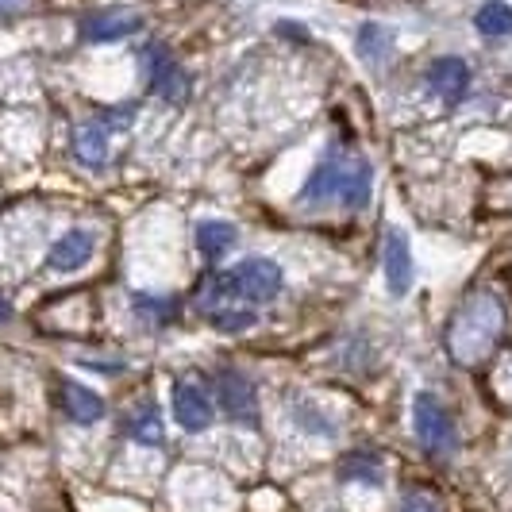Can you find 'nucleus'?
<instances>
[{
    "label": "nucleus",
    "mask_w": 512,
    "mask_h": 512,
    "mask_svg": "<svg viewBox=\"0 0 512 512\" xmlns=\"http://www.w3.org/2000/svg\"><path fill=\"white\" fill-rule=\"evenodd\" d=\"M412 428H416V443L428 455H436V459H447L455 451V443H459L451 412L443 409L439 397H432V393H416V401H412Z\"/></svg>",
    "instance_id": "20e7f679"
},
{
    "label": "nucleus",
    "mask_w": 512,
    "mask_h": 512,
    "mask_svg": "<svg viewBox=\"0 0 512 512\" xmlns=\"http://www.w3.org/2000/svg\"><path fill=\"white\" fill-rule=\"evenodd\" d=\"M135 312H139V316H147V320H154V324H170V320L178 316V301L139 293V297H135Z\"/></svg>",
    "instance_id": "aec40b11"
},
{
    "label": "nucleus",
    "mask_w": 512,
    "mask_h": 512,
    "mask_svg": "<svg viewBox=\"0 0 512 512\" xmlns=\"http://www.w3.org/2000/svg\"><path fill=\"white\" fill-rule=\"evenodd\" d=\"M474 27L489 35V39H497V35H512V4L505 0H486L478 12H474Z\"/></svg>",
    "instance_id": "f3484780"
},
{
    "label": "nucleus",
    "mask_w": 512,
    "mask_h": 512,
    "mask_svg": "<svg viewBox=\"0 0 512 512\" xmlns=\"http://www.w3.org/2000/svg\"><path fill=\"white\" fill-rule=\"evenodd\" d=\"M39 0H0V20H12V16H24L31 12Z\"/></svg>",
    "instance_id": "4be33fe9"
},
{
    "label": "nucleus",
    "mask_w": 512,
    "mask_h": 512,
    "mask_svg": "<svg viewBox=\"0 0 512 512\" xmlns=\"http://www.w3.org/2000/svg\"><path fill=\"white\" fill-rule=\"evenodd\" d=\"M124 428H128V436L135 439V443H143V447H158V443H162V416L154 409V401L135 405L131 416L124 420Z\"/></svg>",
    "instance_id": "4468645a"
},
{
    "label": "nucleus",
    "mask_w": 512,
    "mask_h": 512,
    "mask_svg": "<svg viewBox=\"0 0 512 512\" xmlns=\"http://www.w3.org/2000/svg\"><path fill=\"white\" fill-rule=\"evenodd\" d=\"M428 89L436 93L439 101L459 104L470 89V70L462 58H436L432 70H428Z\"/></svg>",
    "instance_id": "9d476101"
},
{
    "label": "nucleus",
    "mask_w": 512,
    "mask_h": 512,
    "mask_svg": "<svg viewBox=\"0 0 512 512\" xmlns=\"http://www.w3.org/2000/svg\"><path fill=\"white\" fill-rule=\"evenodd\" d=\"M401 512H439V505L432 501V497L416 493V497H409V501H405V509H401Z\"/></svg>",
    "instance_id": "5701e85b"
},
{
    "label": "nucleus",
    "mask_w": 512,
    "mask_h": 512,
    "mask_svg": "<svg viewBox=\"0 0 512 512\" xmlns=\"http://www.w3.org/2000/svg\"><path fill=\"white\" fill-rule=\"evenodd\" d=\"M74 154L77 162H85V166H104L108 162V131L101 124H81L74 131Z\"/></svg>",
    "instance_id": "ddd939ff"
},
{
    "label": "nucleus",
    "mask_w": 512,
    "mask_h": 512,
    "mask_svg": "<svg viewBox=\"0 0 512 512\" xmlns=\"http://www.w3.org/2000/svg\"><path fill=\"white\" fill-rule=\"evenodd\" d=\"M143 27V16L131 8H104V12H89L81 20V39L89 43H112V39H128Z\"/></svg>",
    "instance_id": "6e6552de"
},
{
    "label": "nucleus",
    "mask_w": 512,
    "mask_h": 512,
    "mask_svg": "<svg viewBox=\"0 0 512 512\" xmlns=\"http://www.w3.org/2000/svg\"><path fill=\"white\" fill-rule=\"evenodd\" d=\"M62 409H66V416L77 420V424H97L104 416V401L93 389H85V385L62 382Z\"/></svg>",
    "instance_id": "f8f14e48"
},
{
    "label": "nucleus",
    "mask_w": 512,
    "mask_h": 512,
    "mask_svg": "<svg viewBox=\"0 0 512 512\" xmlns=\"http://www.w3.org/2000/svg\"><path fill=\"white\" fill-rule=\"evenodd\" d=\"M282 266L270 258H243L231 270H216L208 274L201 289H197V308L201 316L220 305H235V301H251V305H266L282 293Z\"/></svg>",
    "instance_id": "7ed1b4c3"
},
{
    "label": "nucleus",
    "mask_w": 512,
    "mask_h": 512,
    "mask_svg": "<svg viewBox=\"0 0 512 512\" xmlns=\"http://www.w3.org/2000/svg\"><path fill=\"white\" fill-rule=\"evenodd\" d=\"M170 405H174V420H178L185 432H205L212 424V393H208L201 382L193 378H178L174 389H170Z\"/></svg>",
    "instance_id": "0eeeda50"
},
{
    "label": "nucleus",
    "mask_w": 512,
    "mask_h": 512,
    "mask_svg": "<svg viewBox=\"0 0 512 512\" xmlns=\"http://www.w3.org/2000/svg\"><path fill=\"white\" fill-rule=\"evenodd\" d=\"M235 239H239V231H235V224H228V220H205V224L197 228V247H201L205 258L228 255Z\"/></svg>",
    "instance_id": "2eb2a0df"
},
{
    "label": "nucleus",
    "mask_w": 512,
    "mask_h": 512,
    "mask_svg": "<svg viewBox=\"0 0 512 512\" xmlns=\"http://www.w3.org/2000/svg\"><path fill=\"white\" fill-rule=\"evenodd\" d=\"M216 401L220 409L228 412L235 424H247L255 428L258 424V397H255V385L243 370H220L216 374Z\"/></svg>",
    "instance_id": "423d86ee"
},
{
    "label": "nucleus",
    "mask_w": 512,
    "mask_h": 512,
    "mask_svg": "<svg viewBox=\"0 0 512 512\" xmlns=\"http://www.w3.org/2000/svg\"><path fill=\"white\" fill-rule=\"evenodd\" d=\"M8 316H12V305H8V297H4V293H0V324H4V320H8Z\"/></svg>",
    "instance_id": "b1692460"
},
{
    "label": "nucleus",
    "mask_w": 512,
    "mask_h": 512,
    "mask_svg": "<svg viewBox=\"0 0 512 512\" xmlns=\"http://www.w3.org/2000/svg\"><path fill=\"white\" fill-rule=\"evenodd\" d=\"M139 58H143V74H147V85H151L154 93L162 97V101L181 104L185 97H189V77L181 74V66L174 62V54L166 51L162 43H151V47L139 54Z\"/></svg>",
    "instance_id": "39448f33"
},
{
    "label": "nucleus",
    "mask_w": 512,
    "mask_h": 512,
    "mask_svg": "<svg viewBox=\"0 0 512 512\" xmlns=\"http://www.w3.org/2000/svg\"><path fill=\"white\" fill-rule=\"evenodd\" d=\"M382 270H385V285H389L393 297H405L412 289V251L401 231H389V235H385Z\"/></svg>",
    "instance_id": "1a4fd4ad"
},
{
    "label": "nucleus",
    "mask_w": 512,
    "mask_h": 512,
    "mask_svg": "<svg viewBox=\"0 0 512 512\" xmlns=\"http://www.w3.org/2000/svg\"><path fill=\"white\" fill-rule=\"evenodd\" d=\"M393 51V35L378 24H362L359 27V54L366 62H382Z\"/></svg>",
    "instance_id": "6ab92c4d"
},
{
    "label": "nucleus",
    "mask_w": 512,
    "mask_h": 512,
    "mask_svg": "<svg viewBox=\"0 0 512 512\" xmlns=\"http://www.w3.org/2000/svg\"><path fill=\"white\" fill-rule=\"evenodd\" d=\"M509 324V312L505 301L493 293V289H474L466 301H462L451 320H447V335H443V347L455 366L462 370H474L497 351L501 335Z\"/></svg>",
    "instance_id": "f257e3e1"
},
{
    "label": "nucleus",
    "mask_w": 512,
    "mask_h": 512,
    "mask_svg": "<svg viewBox=\"0 0 512 512\" xmlns=\"http://www.w3.org/2000/svg\"><path fill=\"white\" fill-rule=\"evenodd\" d=\"M205 320L216 332H228V335H239V332H247V328H255V312H251V308H235V305L212 308V312H205Z\"/></svg>",
    "instance_id": "a211bd4d"
},
{
    "label": "nucleus",
    "mask_w": 512,
    "mask_h": 512,
    "mask_svg": "<svg viewBox=\"0 0 512 512\" xmlns=\"http://www.w3.org/2000/svg\"><path fill=\"white\" fill-rule=\"evenodd\" d=\"M293 416H297V424H305V432H316V436H332L335 432L332 420H328V416H320L308 401H297V405H293Z\"/></svg>",
    "instance_id": "412c9836"
},
{
    "label": "nucleus",
    "mask_w": 512,
    "mask_h": 512,
    "mask_svg": "<svg viewBox=\"0 0 512 512\" xmlns=\"http://www.w3.org/2000/svg\"><path fill=\"white\" fill-rule=\"evenodd\" d=\"M89 258H93V235L74 228V231H66V235L51 247L47 266H51V270H81Z\"/></svg>",
    "instance_id": "9b49d317"
},
{
    "label": "nucleus",
    "mask_w": 512,
    "mask_h": 512,
    "mask_svg": "<svg viewBox=\"0 0 512 512\" xmlns=\"http://www.w3.org/2000/svg\"><path fill=\"white\" fill-rule=\"evenodd\" d=\"M339 478L343 482H362V486H382V459L370 455V451H355V455L343 459Z\"/></svg>",
    "instance_id": "dca6fc26"
},
{
    "label": "nucleus",
    "mask_w": 512,
    "mask_h": 512,
    "mask_svg": "<svg viewBox=\"0 0 512 512\" xmlns=\"http://www.w3.org/2000/svg\"><path fill=\"white\" fill-rule=\"evenodd\" d=\"M370 193H374L370 162L355 151L328 147V154L316 162V170L308 174L305 189H301V205H339L347 212H359V208L370 205Z\"/></svg>",
    "instance_id": "f03ea898"
}]
</instances>
